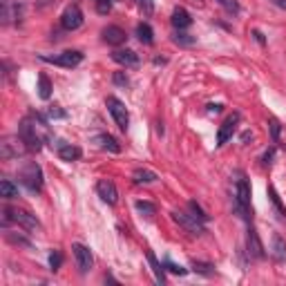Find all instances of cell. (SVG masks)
<instances>
[{
    "mask_svg": "<svg viewBox=\"0 0 286 286\" xmlns=\"http://www.w3.org/2000/svg\"><path fill=\"white\" fill-rule=\"evenodd\" d=\"M18 137L22 139V143L27 145L29 152H40L45 141L52 139V132H49V119L38 112H31L29 116L20 121L18 125Z\"/></svg>",
    "mask_w": 286,
    "mask_h": 286,
    "instance_id": "obj_1",
    "label": "cell"
},
{
    "mask_svg": "<svg viewBox=\"0 0 286 286\" xmlns=\"http://www.w3.org/2000/svg\"><path fill=\"white\" fill-rule=\"evenodd\" d=\"M232 210L237 217H241L244 221H253V208H250V183L246 179V174L241 170H237L232 174Z\"/></svg>",
    "mask_w": 286,
    "mask_h": 286,
    "instance_id": "obj_2",
    "label": "cell"
},
{
    "mask_svg": "<svg viewBox=\"0 0 286 286\" xmlns=\"http://www.w3.org/2000/svg\"><path fill=\"white\" fill-rule=\"evenodd\" d=\"M9 221L18 223V226H22L25 230H38L40 228V221L36 214H31L29 210H22V208H9V206H4L2 208V223L7 226Z\"/></svg>",
    "mask_w": 286,
    "mask_h": 286,
    "instance_id": "obj_3",
    "label": "cell"
},
{
    "mask_svg": "<svg viewBox=\"0 0 286 286\" xmlns=\"http://www.w3.org/2000/svg\"><path fill=\"white\" fill-rule=\"evenodd\" d=\"M18 179H20V183L29 192L43 190V170H40V165L34 163V161H29V163L22 165V170L18 172Z\"/></svg>",
    "mask_w": 286,
    "mask_h": 286,
    "instance_id": "obj_4",
    "label": "cell"
},
{
    "mask_svg": "<svg viewBox=\"0 0 286 286\" xmlns=\"http://www.w3.org/2000/svg\"><path fill=\"white\" fill-rule=\"evenodd\" d=\"M43 63H49V65H58V67H67V70H74L83 63V54L78 49H67V52L54 54V56H38Z\"/></svg>",
    "mask_w": 286,
    "mask_h": 286,
    "instance_id": "obj_5",
    "label": "cell"
},
{
    "mask_svg": "<svg viewBox=\"0 0 286 286\" xmlns=\"http://www.w3.org/2000/svg\"><path fill=\"white\" fill-rule=\"evenodd\" d=\"M105 107H107V112L112 114L114 123L119 125V130H121V132H125L128 125H130V112H128V107H125V103L121 101V98H116V96H107L105 98Z\"/></svg>",
    "mask_w": 286,
    "mask_h": 286,
    "instance_id": "obj_6",
    "label": "cell"
},
{
    "mask_svg": "<svg viewBox=\"0 0 286 286\" xmlns=\"http://www.w3.org/2000/svg\"><path fill=\"white\" fill-rule=\"evenodd\" d=\"M172 219H174V221H177L186 232H190V235H204V232H206L204 221H201V219H197L192 213L174 210V213H172Z\"/></svg>",
    "mask_w": 286,
    "mask_h": 286,
    "instance_id": "obj_7",
    "label": "cell"
},
{
    "mask_svg": "<svg viewBox=\"0 0 286 286\" xmlns=\"http://www.w3.org/2000/svg\"><path fill=\"white\" fill-rule=\"evenodd\" d=\"M83 11H80L78 4H67L65 11L61 13V27L65 31H76L80 25H83Z\"/></svg>",
    "mask_w": 286,
    "mask_h": 286,
    "instance_id": "obj_8",
    "label": "cell"
},
{
    "mask_svg": "<svg viewBox=\"0 0 286 286\" xmlns=\"http://www.w3.org/2000/svg\"><path fill=\"white\" fill-rule=\"evenodd\" d=\"M25 152H29L27 150V145L22 143V139L20 137H16V139H2V143H0V156L2 159H20Z\"/></svg>",
    "mask_w": 286,
    "mask_h": 286,
    "instance_id": "obj_9",
    "label": "cell"
},
{
    "mask_svg": "<svg viewBox=\"0 0 286 286\" xmlns=\"http://www.w3.org/2000/svg\"><path fill=\"white\" fill-rule=\"evenodd\" d=\"M239 121H241L239 112H232V114H228L226 119H223V123L219 125V130H217V147L226 145L228 139H232V132H235V128H237Z\"/></svg>",
    "mask_w": 286,
    "mask_h": 286,
    "instance_id": "obj_10",
    "label": "cell"
},
{
    "mask_svg": "<svg viewBox=\"0 0 286 286\" xmlns=\"http://www.w3.org/2000/svg\"><path fill=\"white\" fill-rule=\"evenodd\" d=\"M246 255H248L250 259H264L266 257L264 244H262V239H259L257 230H255L253 226H248V230H246Z\"/></svg>",
    "mask_w": 286,
    "mask_h": 286,
    "instance_id": "obj_11",
    "label": "cell"
},
{
    "mask_svg": "<svg viewBox=\"0 0 286 286\" xmlns=\"http://www.w3.org/2000/svg\"><path fill=\"white\" fill-rule=\"evenodd\" d=\"M72 250H74V259H76V266H78V273L80 275L89 273V268H92V264H94L92 250L83 244H72Z\"/></svg>",
    "mask_w": 286,
    "mask_h": 286,
    "instance_id": "obj_12",
    "label": "cell"
},
{
    "mask_svg": "<svg viewBox=\"0 0 286 286\" xmlns=\"http://www.w3.org/2000/svg\"><path fill=\"white\" fill-rule=\"evenodd\" d=\"M0 18H2L4 25H9V22H20V18H22V4L18 2V0H2Z\"/></svg>",
    "mask_w": 286,
    "mask_h": 286,
    "instance_id": "obj_13",
    "label": "cell"
},
{
    "mask_svg": "<svg viewBox=\"0 0 286 286\" xmlns=\"http://www.w3.org/2000/svg\"><path fill=\"white\" fill-rule=\"evenodd\" d=\"M96 195L101 197L107 206H114L116 201H119V190H116V186L110 179H101V181L96 183Z\"/></svg>",
    "mask_w": 286,
    "mask_h": 286,
    "instance_id": "obj_14",
    "label": "cell"
},
{
    "mask_svg": "<svg viewBox=\"0 0 286 286\" xmlns=\"http://www.w3.org/2000/svg\"><path fill=\"white\" fill-rule=\"evenodd\" d=\"M101 38H103V43L116 47V45H123L125 40H128V34H125L121 27H116V25H107L105 29L101 31Z\"/></svg>",
    "mask_w": 286,
    "mask_h": 286,
    "instance_id": "obj_15",
    "label": "cell"
},
{
    "mask_svg": "<svg viewBox=\"0 0 286 286\" xmlns=\"http://www.w3.org/2000/svg\"><path fill=\"white\" fill-rule=\"evenodd\" d=\"M112 61L119 63L123 67H137L139 65V54L132 52V49H116L112 52Z\"/></svg>",
    "mask_w": 286,
    "mask_h": 286,
    "instance_id": "obj_16",
    "label": "cell"
},
{
    "mask_svg": "<svg viewBox=\"0 0 286 286\" xmlns=\"http://www.w3.org/2000/svg\"><path fill=\"white\" fill-rule=\"evenodd\" d=\"M170 22H172L174 29L183 31V29H188V27L192 25V18H190V13H188L183 7H177V9L172 11V18H170Z\"/></svg>",
    "mask_w": 286,
    "mask_h": 286,
    "instance_id": "obj_17",
    "label": "cell"
},
{
    "mask_svg": "<svg viewBox=\"0 0 286 286\" xmlns=\"http://www.w3.org/2000/svg\"><path fill=\"white\" fill-rule=\"evenodd\" d=\"M58 156L63 161H78L83 156V150L78 145H72V143H58Z\"/></svg>",
    "mask_w": 286,
    "mask_h": 286,
    "instance_id": "obj_18",
    "label": "cell"
},
{
    "mask_svg": "<svg viewBox=\"0 0 286 286\" xmlns=\"http://www.w3.org/2000/svg\"><path fill=\"white\" fill-rule=\"evenodd\" d=\"M145 257H147V262H150V266H152V273H154L156 284H165V268H163V262H159V259L154 257V253H152V250H145Z\"/></svg>",
    "mask_w": 286,
    "mask_h": 286,
    "instance_id": "obj_19",
    "label": "cell"
},
{
    "mask_svg": "<svg viewBox=\"0 0 286 286\" xmlns=\"http://www.w3.org/2000/svg\"><path fill=\"white\" fill-rule=\"evenodd\" d=\"M271 255L275 262H286V241L282 239V235H273V246H271Z\"/></svg>",
    "mask_w": 286,
    "mask_h": 286,
    "instance_id": "obj_20",
    "label": "cell"
},
{
    "mask_svg": "<svg viewBox=\"0 0 286 286\" xmlns=\"http://www.w3.org/2000/svg\"><path fill=\"white\" fill-rule=\"evenodd\" d=\"M96 143H98V147H101V150H110V152H121V143L116 141L114 137H112V134H98L96 137Z\"/></svg>",
    "mask_w": 286,
    "mask_h": 286,
    "instance_id": "obj_21",
    "label": "cell"
},
{
    "mask_svg": "<svg viewBox=\"0 0 286 286\" xmlns=\"http://www.w3.org/2000/svg\"><path fill=\"white\" fill-rule=\"evenodd\" d=\"M156 179H159V174L152 172V170H147V168H137L132 172V181L139 183V186H141V183H154Z\"/></svg>",
    "mask_w": 286,
    "mask_h": 286,
    "instance_id": "obj_22",
    "label": "cell"
},
{
    "mask_svg": "<svg viewBox=\"0 0 286 286\" xmlns=\"http://www.w3.org/2000/svg\"><path fill=\"white\" fill-rule=\"evenodd\" d=\"M0 197H2V199H18L20 190H18V186L13 181L2 179V181H0Z\"/></svg>",
    "mask_w": 286,
    "mask_h": 286,
    "instance_id": "obj_23",
    "label": "cell"
},
{
    "mask_svg": "<svg viewBox=\"0 0 286 286\" xmlns=\"http://www.w3.org/2000/svg\"><path fill=\"white\" fill-rule=\"evenodd\" d=\"M137 36H139V40H141L143 45L154 43V31H152V27L147 25V22H139V25H137Z\"/></svg>",
    "mask_w": 286,
    "mask_h": 286,
    "instance_id": "obj_24",
    "label": "cell"
},
{
    "mask_svg": "<svg viewBox=\"0 0 286 286\" xmlns=\"http://www.w3.org/2000/svg\"><path fill=\"white\" fill-rule=\"evenodd\" d=\"M134 208H137V213L143 214V217H154L156 214V206L152 204V201H145V199L134 201Z\"/></svg>",
    "mask_w": 286,
    "mask_h": 286,
    "instance_id": "obj_25",
    "label": "cell"
},
{
    "mask_svg": "<svg viewBox=\"0 0 286 286\" xmlns=\"http://www.w3.org/2000/svg\"><path fill=\"white\" fill-rule=\"evenodd\" d=\"M190 268L195 273H199V275H213L214 273V264L210 262H199V259H192L190 262Z\"/></svg>",
    "mask_w": 286,
    "mask_h": 286,
    "instance_id": "obj_26",
    "label": "cell"
},
{
    "mask_svg": "<svg viewBox=\"0 0 286 286\" xmlns=\"http://www.w3.org/2000/svg\"><path fill=\"white\" fill-rule=\"evenodd\" d=\"M38 96L43 101H49V96H52V83H49V78L45 74L38 76Z\"/></svg>",
    "mask_w": 286,
    "mask_h": 286,
    "instance_id": "obj_27",
    "label": "cell"
},
{
    "mask_svg": "<svg viewBox=\"0 0 286 286\" xmlns=\"http://www.w3.org/2000/svg\"><path fill=\"white\" fill-rule=\"evenodd\" d=\"M268 197H271V201H273V206H275V210L280 213V217L286 219V208L282 206V199H280V195H277L275 186H268Z\"/></svg>",
    "mask_w": 286,
    "mask_h": 286,
    "instance_id": "obj_28",
    "label": "cell"
},
{
    "mask_svg": "<svg viewBox=\"0 0 286 286\" xmlns=\"http://www.w3.org/2000/svg\"><path fill=\"white\" fill-rule=\"evenodd\" d=\"M172 40H174L177 45H181V47H188V45H195V38H192L190 34H186V31H179V29L172 34Z\"/></svg>",
    "mask_w": 286,
    "mask_h": 286,
    "instance_id": "obj_29",
    "label": "cell"
},
{
    "mask_svg": "<svg viewBox=\"0 0 286 286\" xmlns=\"http://www.w3.org/2000/svg\"><path fill=\"white\" fill-rule=\"evenodd\" d=\"M134 4H137L139 11H141L145 18L154 13V0H134Z\"/></svg>",
    "mask_w": 286,
    "mask_h": 286,
    "instance_id": "obj_30",
    "label": "cell"
},
{
    "mask_svg": "<svg viewBox=\"0 0 286 286\" xmlns=\"http://www.w3.org/2000/svg\"><path fill=\"white\" fill-rule=\"evenodd\" d=\"M188 208H190V213L195 214L197 219H201V221H204V223H206V221H208V219H210V217H208V213H206V210L201 208V206L197 204V201H188Z\"/></svg>",
    "mask_w": 286,
    "mask_h": 286,
    "instance_id": "obj_31",
    "label": "cell"
},
{
    "mask_svg": "<svg viewBox=\"0 0 286 286\" xmlns=\"http://www.w3.org/2000/svg\"><path fill=\"white\" fill-rule=\"evenodd\" d=\"M61 266H63V255H61V250H52V253H49V268L56 273Z\"/></svg>",
    "mask_w": 286,
    "mask_h": 286,
    "instance_id": "obj_32",
    "label": "cell"
},
{
    "mask_svg": "<svg viewBox=\"0 0 286 286\" xmlns=\"http://www.w3.org/2000/svg\"><path fill=\"white\" fill-rule=\"evenodd\" d=\"M217 2L221 4L228 13H232V16H237V13L241 11V7H239V2H237V0H217Z\"/></svg>",
    "mask_w": 286,
    "mask_h": 286,
    "instance_id": "obj_33",
    "label": "cell"
},
{
    "mask_svg": "<svg viewBox=\"0 0 286 286\" xmlns=\"http://www.w3.org/2000/svg\"><path fill=\"white\" fill-rule=\"evenodd\" d=\"M163 268H165V271H170V273H174V275H188V268L179 266V264L170 262V259H163Z\"/></svg>",
    "mask_w": 286,
    "mask_h": 286,
    "instance_id": "obj_34",
    "label": "cell"
},
{
    "mask_svg": "<svg viewBox=\"0 0 286 286\" xmlns=\"http://www.w3.org/2000/svg\"><path fill=\"white\" fill-rule=\"evenodd\" d=\"M268 128H271V139H273V143H277V141H280V132H282L280 121H277V119H268Z\"/></svg>",
    "mask_w": 286,
    "mask_h": 286,
    "instance_id": "obj_35",
    "label": "cell"
},
{
    "mask_svg": "<svg viewBox=\"0 0 286 286\" xmlns=\"http://www.w3.org/2000/svg\"><path fill=\"white\" fill-rule=\"evenodd\" d=\"M47 119H49V121H52V119H67V112L61 110L58 105H52V107L47 110Z\"/></svg>",
    "mask_w": 286,
    "mask_h": 286,
    "instance_id": "obj_36",
    "label": "cell"
},
{
    "mask_svg": "<svg viewBox=\"0 0 286 286\" xmlns=\"http://www.w3.org/2000/svg\"><path fill=\"white\" fill-rule=\"evenodd\" d=\"M112 80H114V85H119V87H128L130 85V78L125 72H116V74L112 76Z\"/></svg>",
    "mask_w": 286,
    "mask_h": 286,
    "instance_id": "obj_37",
    "label": "cell"
},
{
    "mask_svg": "<svg viewBox=\"0 0 286 286\" xmlns=\"http://www.w3.org/2000/svg\"><path fill=\"white\" fill-rule=\"evenodd\" d=\"M273 159H275V147H268V150L262 154V165H264V168H271Z\"/></svg>",
    "mask_w": 286,
    "mask_h": 286,
    "instance_id": "obj_38",
    "label": "cell"
},
{
    "mask_svg": "<svg viewBox=\"0 0 286 286\" xmlns=\"http://www.w3.org/2000/svg\"><path fill=\"white\" fill-rule=\"evenodd\" d=\"M94 2H96V11L98 13H103V16H105V13H110L112 0H94Z\"/></svg>",
    "mask_w": 286,
    "mask_h": 286,
    "instance_id": "obj_39",
    "label": "cell"
},
{
    "mask_svg": "<svg viewBox=\"0 0 286 286\" xmlns=\"http://www.w3.org/2000/svg\"><path fill=\"white\" fill-rule=\"evenodd\" d=\"M4 237H7V241H11V244H18V246H29V239H25V237L20 235H11V232H4Z\"/></svg>",
    "mask_w": 286,
    "mask_h": 286,
    "instance_id": "obj_40",
    "label": "cell"
},
{
    "mask_svg": "<svg viewBox=\"0 0 286 286\" xmlns=\"http://www.w3.org/2000/svg\"><path fill=\"white\" fill-rule=\"evenodd\" d=\"M250 36H253V38L257 40L259 45H262V47H264V45H266V38H264V34H262V31H259V29H253V31H250Z\"/></svg>",
    "mask_w": 286,
    "mask_h": 286,
    "instance_id": "obj_41",
    "label": "cell"
},
{
    "mask_svg": "<svg viewBox=\"0 0 286 286\" xmlns=\"http://www.w3.org/2000/svg\"><path fill=\"white\" fill-rule=\"evenodd\" d=\"M206 110H208V114H219V112L223 110V105H221V103H210Z\"/></svg>",
    "mask_w": 286,
    "mask_h": 286,
    "instance_id": "obj_42",
    "label": "cell"
},
{
    "mask_svg": "<svg viewBox=\"0 0 286 286\" xmlns=\"http://www.w3.org/2000/svg\"><path fill=\"white\" fill-rule=\"evenodd\" d=\"M275 7H280V9H286V0H271Z\"/></svg>",
    "mask_w": 286,
    "mask_h": 286,
    "instance_id": "obj_43",
    "label": "cell"
},
{
    "mask_svg": "<svg viewBox=\"0 0 286 286\" xmlns=\"http://www.w3.org/2000/svg\"><path fill=\"white\" fill-rule=\"evenodd\" d=\"M250 139H253V132H244V134H241V143L250 141Z\"/></svg>",
    "mask_w": 286,
    "mask_h": 286,
    "instance_id": "obj_44",
    "label": "cell"
}]
</instances>
